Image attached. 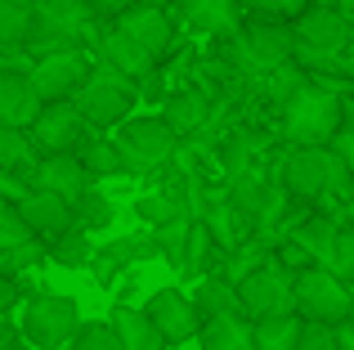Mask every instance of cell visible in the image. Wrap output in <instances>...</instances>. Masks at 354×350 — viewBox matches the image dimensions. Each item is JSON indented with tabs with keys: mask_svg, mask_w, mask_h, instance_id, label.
Returning <instances> with one entry per match:
<instances>
[{
	"mask_svg": "<svg viewBox=\"0 0 354 350\" xmlns=\"http://www.w3.org/2000/svg\"><path fill=\"white\" fill-rule=\"evenodd\" d=\"M346 99H341L337 81L319 77L305 81L292 99L283 104V135L292 149H328L346 126Z\"/></svg>",
	"mask_w": 354,
	"mask_h": 350,
	"instance_id": "1",
	"label": "cell"
},
{
	"mask_svg": "<svg viewBox=\"0 0 354 350\" xmlns=\"http://www.w3.org/2000/svg\"><path fill=\"white\" fill-rule=\"evenodd\" d=\"M292 310L305 324H346L354 315V292L341 279H332L323 265H305L292 274Z\"/></svg>",
	"mask_w": 354,
	"mask_h": 350,
	"instance_id": "2",
	"label": "cell"
},
{
	"mask_svg": "<svg viewBox=\"0 0 354 350\" xmlns=\"http://www.w3.org/2000/svg\"><path fill=\"white\" fill-rule=\"evenodd\" d=\"M113 149H117L126 175H153L175 158L180 140H175V131L162 117H126V122L117 126Z\"/></svg>",
	"mask_w": 354,
	"mask_h": 350,
	"instance_id": "3",
	"label": "cell"
},
{
	"mask_svg": "<svg viewBox=\"0 0 354 350\" xmlns=\"http://www.w3.org/2000/svg\"><path fill=\"white\" fill-rule=\"evenodd\" d=\"M90 27V9L81 0H36L32 5V27H27V54H63V50H81V36Z\"/></svg>",
	"mask_w": 354,
	"mask_h": 350,
	"instance_id": "4",
	"label": "cell"
},
{
	"mask_svg": "<svg viewBox=\"0 0 354 350\" xmlns=\"http://www.w3.org/2000/svg\"><path fill=\"white\" fill-rule=\"evenodd\" d=\"M292 59L301 63H319V68H337L341 50L350 41V18L341 14L337 5H314V9H301V18L292 23Z\"/></svg>",
	"mask_w": 354,
	"mask_h": 350,
	"instance_id": "5",
	"label": "cell"
},
{
	"mask_svg": "<svg viewBox=\"0 0 354 350\" xmlns=\"http://www.w3.org/2000/svg\"><path fill=\"white\" fill-rule=\"evenodd\" d=\"M135 99H139V86L135 81H126L121 72L113 68H90V77H86V86L77 90V113H81V122L86 126H121L130 117V108H135Z\"/></svg>",
	"mask_w": 354,
	"mask_h": 350,
	"instance_id": "6",
	"label": "cell"
},
{
	"mask_svg": "<svg viewBox=\"0 0 354 350\" xmlns=\"http://www.w3.org/2000/svg\"><path fill=\"white\" fill-rule=\"evenodd\" d=\"M81 328V310L72 297H59V292H36L23 306V319H18V333H23L27 346L36 350H59L77 337Z\"/></svg>",
	"mask_w": 354,
	"mask_h": 350,
	"instance_id": "7",
	"label": "cell"
},
{
	"mask_svg": "<svg viewBox=\"0 0 354 350\" xmlns=\"http://www.w3.org/2000/svg\"><path fill=\"white\" fill-rule=\"evenodd\" d=\"M238 292V315L247 324H260V319H278V315H296L292 310V270L278 261L256 265L251 274H242L234 283Z\"/></svg>",
	"mask_w": 354,
	"mask_h": 350,
	"instance_id": "8",
	"label": "cell"
},
{
	"mask_svg": "<svg viewBox=\"0 0 354 350\" xmlns=\"http://www.w3.org/2000/svg\"><path fill=\"white\" fill-rule=\"evenodd\" d=\"M292 27L283 23H256L247 27V32H234V41L225 45L229 63H234L238 72H278L287 59H292Z\"/></svg>",
	"mask_w": 354,
	"mask_h": 350,
	"instance_id": "9",
	"label": "cell"
},
{
	"mask_svg": "<svg viewBox=\"0 0 354 350\" xmlns=\"http://www.w3.org/2000/svg\"><path fill=\"white\" fill-rule=\"evenodd\" d=\"M86 77H90L86 50L45 54V59L27 72V81H32V90H36V99H41V104H72V99H77V90L86 86Z\"/></svg>",
	"mask_w": 354,
	"mask_h": 350,
	"instance_id": "10",
	"label": "cell"
},
{
	"mask_svg": "<svg viewBox=\"0 0 354 350\" xmlns=\"http://www.w3.org/2000/svg\"><path fill=\"white\" fill-rule=\"evenodd\" d=\"M144 315H148V324L157 328V337H162L166 346L189 342V337H198V328H202L193 301L184 297V292H175V288L153 292V297H148V306H144Z\"/></svg>",
	"mask_w": 354,
	"mask_h": 350,
	"instance_id": "11",
	"label": "cell"
},
{
	"mask_svg": "<svg viewBox=\"0 0 354 350\" xmlns=\"http://www.w3.org/2000/svg\"><path fill=\"white\" fill-rule=\"evenodd\" d=\"M32 184L41 193L63 198L68 207H77V202L90 193V175H86V167H81L77 153H50V158H41L32 167Z\"/></svg>",
	"mask_w": 354,
	"mask_h": 350,
	"instance_id": "12",
	"label": "cell"
},
{
	"mask_svg": "<svg viewBox=\"0 0 354 350\" xmlns=\"http://www.w3.org/2000/svg\"><path fill=\"white\" fill-rule=\"evenodd\" d=\"M117 32L130 36V41H135L153 63L171 54V18H166L157 5H144V0H139V5L121 9V14H117Z\"/></svg>",
	"mask_w": 354,
	"mask_h": 350,
	"instance_id": "13",
	"label": "cell"
},
{
	"mask_svg": "<svg viewBox=\"0 0 354 350\" xmlns=\"http://www.w3.org/2000/svg\"><path fill=\"white\" fill-rule=\"evenodd\" d=\"M86 135V122H81L77 104H45L41 117L32 122V144L50 158V153H72Z\"/></svg>",
	"mask_w": 354,
	"mask_h": 350,
	"instance_id": "14",
	"label": "cell"
},
{
	"mask_svg": "<svg viewBox=\"0 0 354 350\" xmlns=\"http://www.w3.org/2000/svg\"><path fill=\"white\" fill-rule=\"evenodd\" d=\"M283 193L301 202H319L328 193V149H287Z\"/></svg>",
	"mask_w": 354,
	"mask_h": 350,
	"instance_id": "15",
	"label": "cell"
},
{
	"mask_svg": "<svg viewBox=\"0 0 354 350\" xmlns=\"http://www.w3.org/2000/svg\"><path fill=\"white\" fill-rule=\"evenodd\" d=\"M14 207H18V216H23L27 234L63 238V234H72V229H77V216H72V207H68L63 198H54V193L32 189V193H23Z\"/></svg>",
	"mask_w": 354,
	"mask_h": 350,
	"instance_id": "16",
	"label": "cell"
},
{
	"mask_svg": "<svg viewBox=\"0 0 354 350\" xmlns=\"http://www.w3.org/2000/svg\"><path fill=\"white\" fill-rule=\"evenodd\" d=\"M41 108L45 104L36 99L27 72H0V126H9V131H32Z\"/></svg>",
	"mask_w": 354,
	"mask_h": 350,
	"instance_id": "17",
	"label": "cell"
},
{
	"mask_svg": "<svg viewBox=\"0 0 354 350\" xmlns=\"http://www.w3.org/2000/svg\"><path fill=\"white\" fill-rule=\"evenodd\" d=\"M99 63H104V68H113V72H121V77L135 81V86H139V81H148V77H153V68H157V63L148 59V54L139 50L130 36H121L117 27L99 36Z\"/></svg>",
	"mask_w": 354,
	"mask_h": 350,
	"instance_id": "18",
	"label": "cell"
},
{
	"mask_svg": "<svg viewBox=\"0 0 354 350\" xmlns=\"http://www.w3.org/2000/svg\"><path fill=\"white\" fill-rule=\"evenodd\" d=\"M184 23L202 36H234L242 27V5L238 0H184Z\"/></svg>",
	"mask_w": 354,
	"mask_h": 350,
	"instance_id": "19",
	"label": "cell"
},
{
	"mask_svg": "<svg viewBox=\"0 0 354 350\" xmlns=\"http://www.w3.org/2000/svg\"><path fill=\"white\" fill-rule=\"evenodd\" d=\"M207 117H211V99H207V90H180V95L166 99L162 122L175 131V140H184V135H198L202 126H207Z\"/></svg>",
	"mask_w": 354,
	"mask_h": 350,
	"instance_id": "20",
	"label": "cell"
},
{
	"mask_svg": "<svg viewBox=\"0 0 354 350\" xmlns=\"http://www.w3.org/2000/svg\"><path fill=\"white\" fill-rule=\"evenodd\" d=\"M108 328H113L121 350H166V342L157 337V328L148 324V315L135 310V306H117L113 319H108Z\"/></svg>",
	"mask_w": 354,
	"mask_h": 350,
	"instance_id": "21",
	"label": "cell"
},
{
	"mask_svg": "<svg viewBox=\"0 0 354 350\" xmlns=\"http://www.w3.org/2000/svg\"><path fill=\"white\" fill-rule=\"evenodd\" d=\"M337 220L332 216H305L301 225H292V247L301 256H310V261H328V252H332V243H337Z\"/></svg>",
	"mask_w": 354,
	"mask_h": 350,
	"instance_id": "22",
	"label": "cell"
},
{
	"mask_svg": "<svg viewBox=\"0 0 354 350\" xmlns=\"http://www.w3.org/2000/svg\"><path fill=\"white\" fill-rule=\"evenodd\" d=\"M202 350H251V324L242 315H216L198 328Z\"/></svg>",
	"mask_w": 354,
	"mask_h": 350,
	"instance_id": "23",
	"label": "cell"
},
{
	"mask_svg": "<svg viewBox=\"0 0 354 350\" xmlns=\"http://www.w3.org/2000/svg\"><path fill=\"white\" fill-rule=\"evenodd\" d=\"M144 256H153V238H117V243H108L104 252H95L90 261H95V270H99V279H113V274L121 270H130L135 261H144Z\"/></svg>",
	"mask_w": 354,
	"mask_h": 350,
	"instance_id": "24",
	"label": "cell"
},
{
	"mask_svg": "<svg viewBox=\"0 0 354 350\" xmlns=\"http://www.w3.org/2000/svg\"><path fill=\"white\" fill-rule=\"evenodd\" d=\"M193 310H198V319H216V315H238V292L229 279H220V274H207V279L198 283V292H193Z\"/></svg>",
	"mask_w": 354,
	"mask_h": 350,
	"instance_id": "25",
	"label": "cell"
},
{
	"mask_svg": "<svg viewBox=\"0 0 354 350\" xmlns=\"http://www.w3.org/2000/svg\"><path fill=\"white\" fill-rule=\"evenodd\" d=\"M296 342H301V319L296 315L251 324V350H296Z\"/></svg>",
	"mask_w": 354,
	"mask_h": 350,
	"instance_id": "26",
	"label": "cell"
},
{
	"mask_svg": "<svg viewBox=\"0 0 354 350\" xmlns=\"http://www.w3.org/2000/svg\"><path fill=\"white\" fill-rule=\"evenodd\" d=\"M36 0H0V50H23Z\"/></svg>",
	"mask_w": 354,
	"mask_h": 350,
	"instance_id": "27",
	"label": "cell"
},
{
	"mask_svg": "<svg viewBox=\"0 0 354 350\" xmlns=\"http://www.w3.org/2000/svg\"><path fill=\"white\" fill-rule=\"evenodd\" d=\"M189 229H193V216H171L166 225L153 229V252H162L166 261L180 270L184 265V247H189Z\"/></svg>",
	"mask_w": 354,
	"mask_h": 350,
	"instance_id": "28",
	"label": "cell"
},
{
	"mask_svg": "<svg viewBox=\"0 0 354 350\" xmlns=\"http://www.w3.org/2000/svg\"><path fill=\"white\" fill-rule=\"evenodd\" d=\"M27 238H32V234H27L18 207L0 198V261H5V256H18V252L27 247Z\"/></svg>",
	"mask_w": 354,
	"mask_h": 350,
	"instance_id": "29",
	"label": "cell"
},
{
	"mask_svg": "<svg viewBox=\"0 0 354 350\" xmlns=\"http://www.w3.org/2000/svg\"><path fill=\"white\" fill-rule=\"evenodd\" d=\"M81 167H86L90 180H104V175H126V167H121L113 140H95L86 144V153H81Z\"/></svg>",
	"mask_w": 354,
	"mask_h": 350,
	"instance_id": "30",
	"label": "cell"
},
{
	"mask_svg": "<svg viewBox=\"0 0 354 350\" xmlns=\"http://www.w3.org/2000/svg\"><path fill=\"white\" fill-rule=\"evenodd\" d=\"M220 162H225V175H229V180L247 175L251 167H256V140H251L247 131H238L234 140H225V149H220Z\"/></svg>",
	"mask_w": 354,
	"mask_h": 350,
	"instance_id": "31",
	"label": "cell"
},
{
	"mask_svg": "<svg viewBox=\"0 0 354 350\" xmlns=\"http://www.w3.org/2000/svg\"><path fill=\"white\" fill-rule=\"evenodd\" d=\"M323 270H328L332 279H341L346 288L354 283V229H337V243H332Z\"/></svg>",
	"mask_w": 354,
	"mask_h": 350,
	"instance_id": "32",
	"label": "cell"
},
{
	"mask_svg": "<svg viewBox=\"0 0 354 350\" xmlns=\"http://www.w3.org/2000/svg\"><path fill=\"white\" fill-rule=\"evenodd\" d=\"M247 14H256L260 23H296L301 18V9H305V0H238Z\"/></svg>",
	"mask_w": 354,
	"mask_h": 350,
	"instance_id": "33",
	"label": "cell"
},
{
	"mask_svg": "<svg viewBox=\"0 0 354 350\" xmlns=\"http://www.w3.org/2000/svg\"><path fill=\"white\" fill-rule=\"evenodd\" d=\"M72 216H77V229H104V225H113V202L99 189H90L86 198L72 207Z\"/></svg>",
	"mask_w": 354,
	"mask_h": 350,
	"instance_id": "34",
	"label": "cell"
},
{
	"mask_svg": "<svg viewBox=\"0 0 354 350\" xmlns=\"http://www.w3.org/2000/svg\"><path fill=\"white\" fill-rule=\"evenodd\" d=\"M36 153H32V140L27 131H9L0 126V171H14V167H27Z\"/></svg>",
	"mask_w": 354,
	"mask_h": 350,
	"instance_id": "35",
	"label": "cell"
},
{
	"mask_svg": "<svg viewBox=\"0 0 354 350\" xmlns=\"http://www.w3.org/2000/svg\"><path fill=\"white\" fill-rule=\"evenodd\" d=\"M207 256H211V234H207V225H202V220H193L180 274H202V270H207Z\"/></svg>",
	"mask_w": 354,
	"mask_h": 350,
	"instance_id": "36",
	"label": "cell"
},
{
	"mask_svg": "<svg viewBox=\"0 0 354 350\" xmlns=\"http://www.w3.org/2000/svg\"><path fill=\"white\" fill-rule=\"evenodd\" d=\"M90 256H95V247H90V238H86V229H72V234H63L59 238V247H54V261L59 265H86Z\"/></svg>",
	"mask_w": 354,
	"mask_h": 350,
	"instance_id": "37",
	"label": "cell"
},
{
	"mask_svg": "<svg viewBox=\"0 0 354 350\" xmlns=\"http://www.w3.org/2000/svg\"><path fill=\"white\" fill-rule=\"evenodd\" d=\"M68 350H121V346H117V337H113L108 324H81L77 337L68 342Z\"/></svg>",
	"mask_w": 354,
	"mask_h": 350,
	"instance_id": "38",
	"label": "cell"
},
{
	"mask_svg": "<svg viewBox=\"0 0 354 350\" xmlns=\"http://www.w3.org/2000/svg\"><path fill=\"white\" fill-rule=\"evenodd\" d=\"M328 193H332V198H341V202L354 198V175H350V167L332 149H328Z\"/></svg>",
	"mask_w": 354,
	"mask_h": 350,
	"instance_id": "39",
	"label": "cell"
},
{
	"mask_svg": "<svg viewBox=\"0 0 354 350\" xmlns=\"http://www.w3.org/2000/svg\"><path fill=\"white\" fill-rule=\"evenodd\" d=\"M296 350H337V328L305 324V319H301V342H296Z\"/></svg>",
	"mask_w": 354,
	"mask_h": 350,
	"instance_id": "40",
	"label": "cell"
},
{
	"mask_svg": "<svg viewBox=\"0 0 354 350\" xmlns=\"http://www.w3.org/2000/svg\"><path fill=\"white\" fill-rule=\"evenodd\" d=\"M81 5H86L90 14H121V9L139 5V0H81Z\"/></svg>",
	"mask_w": 354,
	"mask_h": 350,
	"instance_id": "41",
	"label": "cell"
},
{
	"mask_svg": "<svg viewBox=\"0 0 354 350\" xmlns=\"http://www.w3.org/2000/svg\"><path fill=\"white\" fill-rule=\"evenodd\" d=\"M14 301H18V283L9 279V274H0V315H5Z\"/></svg>",
	"mask_w": 354,
	"mask_h": 350,
	"instance_id": "42",
	"label": "cell"
},
{
	"mask_svg": "<svg viewBox=\"0 0 354 350\" xmlns=\"http://www.w3.org/2000/svg\"><path fill=\"white\" fill-rule=\"evenodd\" d=\"M337 350H354V319L337 324Z\"/></svg>",
	"mask_w": 354,
	"mask_h": 350,
	"instance_id": "43",
	"label": "cell"
},
{
	"mask_svg": "<svg viewBox=\"0 0 354 350\" xmlns=\"http://www.w3.org/2000/svg\"><path fill=\"white\" fill-rule=\"evenodd\" d=\"M0 350H23V333H14V328H0Z\"/></svg>",
	"mask_w": 354,
	"mask_h": 350,
	"instance_id": "44",
	"label": "cell"
},
{
	"mask_svg": "<svg viewBox=\"0 0 354 350\" xmlns=\"http://www.w3.org/2000/svg\"><path fill=\"white\" fill-rule=\"evenodd\" d=\"M346 108H354V86H350V104H346Z\"/></svg>",
	"mask_w": 354,
	"mask_h": 350,
	"instance_id": "45",
	"label": "cell"
},
{
	"mask_svg": "<svg viewBox=\"0 0 354 350\" xmlns=\"http://www.w3.org/2000/svg\"><path fill=\"white\" fill-rule=\"evenodd\" d=\"M350 319H354V315H350Z\"/></svg>",
	"mask_w": 354,
	"mask_h": 350,
	"instance_id": "46",
	"label": "cell"
}]
</instances>
